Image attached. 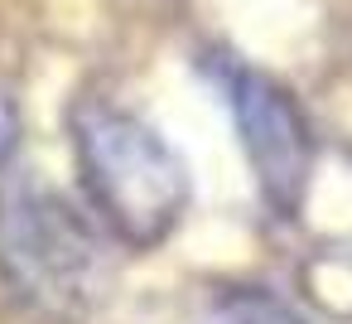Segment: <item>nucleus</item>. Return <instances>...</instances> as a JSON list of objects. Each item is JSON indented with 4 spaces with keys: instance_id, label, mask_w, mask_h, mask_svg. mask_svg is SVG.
I'll return each instance as SVG.
<instances>
[{
    "instance_id": "nucleus-1",
    "label": "nucleus",
    "mask_w": 352,
    "mask_h": 324,
    "mask_svg": "<svg viewBox=\"0 0 352 324\" xmlns=\"http://www.w3.org/2000/svg\"><path fill=\"white\" fill-rule=\"evenodd\" d=\"M82 189L116 242L150 252L188 213L193 184L179 150L135 112L107 97H78L68 112Z\"/></svg>"
},
{
    "instance_id": "nucleus-2",
    "label": "nucleus",
    "mask_w": 352,
    "mask_h": 324,
    "mask_svg": "<svg viewBox=\"0 0 352 324\" xmlns=\"http://www.w3.org/2000/svg\"><path fill=\"white\" fill-rule=\"evenodd\" d=\"M0 276L34 314L78 324L107 290V247L63 194L10 174L0 184Z\"/></svg>"
},
{
    "instance_id": "nucleus-3",
    "label": "nucleus",
    "mask_w": 352,
    "mask_h": 324,
    "mask_svg": "<svg viewBox=\"0 0 352 324\" xmlns=\"http://www.w3.org/2000/svg\"><path fill=\"white\" fill-rule=\"evenodd\" d=\"M203 68L227 97V112L236 121V136H241V150L261 184L265 208L280 218H294L309 199L314 155H318L314 126H309L299 97L285 83H275L270 73H256L251 63H241L232 54H212Z\"/></svg>"
},
{
    "instance_id": "nucleus-4",
    "label": "nucleus",
    "mask_w": 352,
    "mask_h": 324,
    "mask_svg": "<svg viewBox=\"0 0 352 324\" xmlns=\"http://www.w3.org/2000/svg\"><path fill=\"white\" fill-rule=\"evenodd\" d=\"M193 324H309V319L265 285H227L208 295Z\"/></svg>"
},
{
    "instance_id": "nucleus-5",
    "label": "nucleus",
    "mask_w": 352,
    "mask_h": 324,
    "mask_svg": "<svg viewBox=\"0 0 352 324\" xmlns=\"http://www.w3.org/2000/svg\"><path fill=\"white\" fill-rule=\"evenodd\" d=\"M15 141H20V117H15V107L6 97H0V165H10Z\"/></svg>"
}]
</instances>
